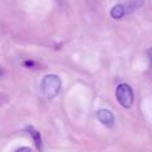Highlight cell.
Instances as JSON below:
<instances>
[{"label": "cell", "instance_id": "6da1fadb", "mask_svg": "<svg viewBox=\"0 0 152 152\" xmlns=\"http://www.w3.org/2000/svg\"><path fill=\"white\" fill-rule=\"evenodd\" d=\"M42 91L47 99H53L61 91V79L56 75H45L42 81Z\"/></svg>", "mask_w": 152, "mask_h": 152}, {"label": "cell", "instance_id": "7a4b0ae2", "mask_svg": "<svg viewBox=\"0 0 152 152\" xmlns=\"http://www.w3.org/2000/svg\"><path fill=\"white\" fill-rule=\"evenodd\" d=\"M116 99L120 103L121 107L131 108L134 105V91L126 83H121L116 88Z\"/></svg>", "mask_w": 152, "mask_h": 152}, {"label": "cell", "instance_id": "3957f363", "mask_svg": "<svg viewBox=\"0 0 152 152\" xmlns=\"http://www.w3.org/2000/svg\"><path fill=\"white\" fill-rule=\"evenodd\" d=\"M97 119L103 126L108 127V128H112L113 124H115V116L111 112L110 110H100L97 111Z\"/></svg>", "mask_w": 152, "mask_h": 152}, {"label": "cell", "instance_id": "277c9868", "mask_svg": "<svg viewBox=\"0 0 152 152\" xmlns=\"http://www.w3.org/2000/svg\"><path fill=\"white\" fill-rule=\"evenodd\" d=\"M27 131L29 132V135H31L32 139H34V143H35V145H36V148L42 152L43 151V139H42L40 132L37 131V129H35L34 127H27Z\"/></svg>", "mask_w": 152, "mask_h": 152}, {"label": "cell", "instance_id": "5b68a950", "mask_svg": "<svg viewBox=\"0 0 152 152\" xmlns=\"http://www.w3.org/2000/svg\"><path fill=\"white\" fill-rule=\"evenodd\" d=\"M124 13H126V7L121 5V4L115 5V7L111 10V16H112L113 19H116V20H119V19L123 18Z\"/></svg>", "mask_w": 152, "mask_h": 152}, {"label": "cell", "instance_id": "8992f818", "mask_svg": "<svg viewBox=\"0 0 152 152\" xmlns=\"http://www.w3.org/2000/svg\"><path fill=\"white\" fill-rule=\"evenodd\" d=\"M143 4H144V0H129L128 5H127V10L129 12H132V11L139 10L140 7H143Z\"/></svg>", "mask_w": 152, "mask_h": 152}, {"label": "cell", "instance_id": "52a82bcc", "mask_svg": "<svg viewBox=\"0 0 152 152\" xmlns=\"http://www.w3.org/2000/svg\"><path fill=\"white\" fill-rule=\"evenodd\" d=\"M15 152H31V148H28V147H20V148H18Z\"/></svg>", "mask_w": 152, "mask_h": 152}, {"label": "cell", "instance_id": "ba28073f", "mask_svg": "<svg viewBox=\"0 0 152 152\" xmlns=\"http://www.w3.org/2000/svg\"><path fill=\"white\" fill-rule=\"evenodd\" d=\"M1 74H3V69H1V68H0V75H1Z\"/></svg>", "mask_w": 152, "mask_h": 152}]
</instances>
